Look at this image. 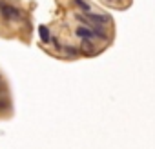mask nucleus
Instances as JSON below:
<instances>
[{"label": "nucleus", "mask_w": 155, "mask_h": 149, "mask_svg": "<svg viewBox=\"0 0 155 149\" xmlns=\"http://www.w3.org/2000/svg\"><path fill=\"white\" fill-rule=\"evenodd\" d=\"M75 2H77V6H81L84 11H88V9H90V6L86 4V0H75Z\"/></svg>", "instance_id": "4"}, {"label": "nucleus", "mask_w": 155, "mask_h": 149, "mask_svg": "<svg viewBox=\"0 0 155 149\" xmlns=\"http://www.w3.org/2000/svg\"><path fill=\"white\" fill-rule=\"evenodd\" d=\"M0 13H2V17L8 18V20H17L20 17V13L13 6H8V4H0Z\"/></svg>", "instance_id": "1"}, {"label": "nucleus", "mask_w": 155, "mask_h": 149, "mask_svg": "<svg viewBox=\"0 0 155 149\" xmlns=\"http://www.w3.org/2000/svg\"><path fill=\"white\" fill-rule=\"evenodd\" d=\"M38 35H40L42 42H49V29H48L46 26H40V27H38Z\"/></svg>", "instance_id": "3"}, {"label": "nucleus", "mask_w": 155, "mask_h": 149, "mask_svg": "<svg viewBox=\"0 0 155 149\" xmlns=\"http://www.w3.org/2000/svg\"><path fill=\"white\" fill-rule=\"evenodd\" d=\"M93 35H95V33H93L90 27H86V26H81L79 29H77V36H81L82 40H90Z\"/></svg>", "instance_id": "2"}]
</instances>
